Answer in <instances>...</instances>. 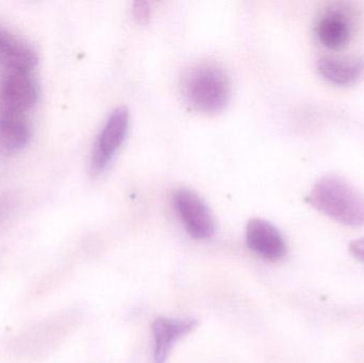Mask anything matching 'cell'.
<instances>
[{"mask_svg": "<svg viewBox=\"0 0 364 363\" xmlns=\"http://www.w3.org/2000/svg\"><path fill=\"white\" fill-rule=\"evenodd\" d=\"M149 4L147 1H136L134 4V15L139 21H145L149 19Z\"/></svg>", "mask_w": 364, "mask_h": 363, "instance_id": "12", "label": "cell"}, {"mask_svg": "<svg viewBox=\"0 0 364 363\" xmlns=\"http://www.w3.org/2000/svg\"><path fill=\"white\" fill-rule=\"evenodd\" d=\"M38 99V87L31 72L4 70L0 76V112L27 114Z\"/></svg>", "mask_w": 364, "mask_h": 363, "instance_id": "4", "label": "cell"}, {"mask_svg": "<svg viewBox=\"0 0 364 363\" xmlns=\"http://www.w3.org/2000/svg\"><path fill=\"white\" fill-rule=\"evenodd\" d=\"M352 17L341 8H331L318 18L316 34L321 44L331 50H339L350 43L353 36Z\"/></svg>", "mask_w": 364, "mask_h": 363, "instance_id": "7", "label": "cell"}, {"mask_svg": "<svg viewBox=\"0 0 364 363\" xmlns=\"http://www.w3.org/2000/svg\"><path fill=\"white\" fill-rule=\"evenodd\" d=\"M38 62V55L31 46L0 27V66L4 70L31 72Z\"/></svg>", "mask_w": 364, "mask_h": 363, "instance_id": "10", "label": "cell"}, {"mask_svg": "<svg viewBox=\"0 0 364 363\" xmlns=\"http://www.w3.org/2000/svg\"><path fill=\"white\" fill-rule=\"evenodd\" d=\"M181 87L184 100L195 110L207 114L220 112L230 99L228 75L210 62L194 64L184 70Z\"/></svg>", "mask_w": 364, "mask_h": 363, "instance_id": "2", "label": "cell"}, {"mask_svg": "<svg viewBox=\"0 0 364 363\" xmlns=\"http://www.w3.org/2000/svg\"><path fill=\"white\" fill-rule=\"evenodd\" d=\"M31 125L26 114L0 112V153H21L31 141Z\"/></svg>", "mask_w": 364, "mask_h": 363, "instance_id": "9", "label": "cell"}, {"mask_svg": "<svg viewBox=\"0 0 364 363\" xmlns=\"http://www.w3.org/2000/svg\"><path fill=\"white\" fill-rule=\"evenodd\" d=\"M197 322L194 319L159 318L151 325L154 339V362L166 363L173 347L181 339L190 334Z\"/></svg>", "mask_w": 364, "mask_h": 363, "instance_id": "8", "label": "cell"}, {"mask_svg": "<svg viewBox=\"0 0 364 363\" xmlns=\"http://www.w3.org/2000/svg\"><path fill=\"white\" fill-rule=\"evenodd\" d=\"M246 243L255 254L269 261L282 259L288 251L282 232L273 224L262 219L248 222Z\"/></svg>", "mask_w": 364, "mask_h": 363, "instance_id": "6", "label": "cell"}, {"mask_svg": "<svg viewBox=\"0 0 364 363\" xmlns=\"http://www.w3.org/2000/svg\"><path fill=\"white\" fill-rule=\"evenodd\" d=\"M129 130V112L125 107L113 110L107 119L94 143L91 156V172H104L117 155Z\"/></svg>", "mask_w": 364, "mask_h": 363, "instance_id": "3", "label": "cell"}, {"mask_svg": "<svg viewBox=\"0 0 364 363\" xmlns=\"http://www.w3.org/2000/svg\"><path fill=\"white\" fill-rule=\"evenodd\" d=\"M350 251L356 259L364 262V238L352 241L350 244Z\"/></svg>", "mask_w": 364, "mask_h": 363, "instance_id": "13", "label": "cell"}, {"mask_svg": "<svg viewBox=\"0 0 364 363\" xmlns=\"http://www.w3.org/2000/svg\"><path fill=\"white\" fill-rule=\"evenodd\" d=\"M175 210L192 238L205 240L215 232V222L208 205L192 190L179 189L173 195Z\"/></svg>", "mask_w": 364, "mask_h": 363, "instance_id": "5", "label": "cell"}, {"mask_svg": "<svg viewBox=\"0 0 364 363\" xmlns=\"http://www.w3.org/2000/svg\"><path fill=\"white\" fill-rule=\"evenodd\" d=\"M321 76L336 85H350L356 82L364 72V57L353 60L322 58L318 61Z\"/></svg>", "mask_w": 364, "mask_h": 363, "instance_id": "11", "label": "cell"}, {"mask_svg": "<svg viewBox=\"0 0 364 363\" xmlns=\"http://www.w3.org/2000/svg\"><path fill=\"white\" fill-rule=\"evenodd\" d=\"M308 202L329 219L350 227L364 226V193L338 175L318 179Z\"/></svg>", "mask_w": 364, "mask_h": 363, "instance_id": "1", "label": "cell"}]
</instances>
